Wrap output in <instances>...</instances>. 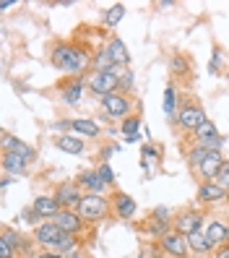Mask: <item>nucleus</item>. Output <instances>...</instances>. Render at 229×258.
<instances>
[{"instance_id":"nucleus-1","label":"nucleus","mask_w":229,"mask_h":258,"mask_svg":"<svg viewBox=\"0 0 229 258\" xmlns=\"http://www.w3.org/2000/svg\"><path fill=\"white\" fill-rule=\"evenodd\" d=\"M91 63V55L81 44H57L52 50V66L70 73H84Z\"/></svg>"},{"instance_id":"nucleus-2","label":"nucleus","mask_w":229,"mask_h":258,"mask_svg":"<svg viewBox=\"0 0 229 258\" xmlns=\"http://www.w3.org/2000/svg\"><path fill=\"white\" fill-rule=\"evenodd\" d=\"M34 240L39 245H47V248H55L57 253H65V250H73L75 248V240L73 235L63 232L55 222H47V224H39L34 230Z\"/></svg>"},{"instance_id":"nucleus-3","label":"nucleus","mask_w":229,"mask_h":258,"mask_svg":"<svg viewBox=\"0 0 229 258\" xmlns=\"http://www.w3.org/2000/svg\"><path fill=\"white\" fill-rule=\"evenodd\" d=\"M107 199L104 196H97V193H86L84 199H81V204L75 206V211L81 214V219L84 222H97V219H104L107 217Z\"/></svg>"},{"instance_id":"nucleus-4","label":"nucleus","mask_w":229,"mask_h":258,"mask_svg":"<svg viewBox=\"0 0 229 258\" xmlns=\"http://www.w3.org/2000/svg\"><path fill=\"white\" fill-rule=\"evenodd\" d=\"M115 68H117V66H115ZM115 68H112V71H97L94 76H91V81H89L91 92L99 94V97L115 94V89L120 86V76L115 73Z\"/></svg>"},{"instance_id":"nucleus-5","label":"nucleus","mask_w":229,"mask_h":258,"mask_svg":"<svg viewBox=\"0 0 229 258\" xmlns=\"http://www.w3.org/2000/svg\"><path fill=\"white\" fill-rule=\"evenodd\" d=\"M159 245L164 248L167 255H172V258H188L190 253V245H188V235H182V232H167L164 237H159Z\"/></svg>"},{"instance_id":"nucleus-6","label":"nucleus","mask_w":229,"mask_h":258,"mask_svg":"<svg viewBox=\"0 0 229 258\" xmlns=\"http://www.w3.org/2000/svg\"><path fill=\"white\" fill-rule=\"evenodd\" d=\"M177 120H180V125L185 128V131H198L208 117H206L203 107H201L198 102H188V104H182V110H180Z\"/></svg>"},{"instance_id":"nucleus-7","label":"nucleus","mask_w":229,"mask_h":258,"mask_svg":"<svg viewBox=\"0 0 229 258\" xmlns=\"http://www.w3.org/2000/svg\"><path fill=\"white\" fill-rule=\"evenodd\" d=\"M102 107L107 112V117H112V120H125L128 112H130V99L125 94H107L102 97Z\"/></svg>"},{"instance_id":"nucleus-8","label":"nucleus","mask_w":229,"mask_h":258,"mask_svg":"<svg viewBox=\"0 0 229 258\" xmlns=\"http://www.w3.org/2000/svg\"><path fill=\"white\" fill-rule=\"evenodd\" d=\"M195 141H198V146H203V149H208V151H219V149L224 146V139L219 136L216 125H213L211 120H206V123L195 131Z\"/></svg>"},{"instance_id":"nucleus-9","label":"nucleus","mask_w":229,"mask_h":258,"mask_svg":"<svg viewBox=\"0 0 229 258\" xmlns=\"http://www.w3.org/2000/svg\"><path fill=\"white\" fill-rule=\"evenodd\" d=\"M86 193H81V185L79 183H60L57 190H55V201L63 206V209H75L81 204Z\"/></svg>"},{"instance_id":"nucleus-10","label":"nucleus","mask_w":229,"mask_h":258,"mask_svg":"<svg viewBox=\"0 0 229 258\" xmlns=\"http://www.w3.org/2000/svg\"><path fill=\"white\" fill-rule=\"evenodd\" d=\"M201 224H203L201 211H182V214H177V219H175V230L182 232V235H193V232L201 230Z\"/></svg>"},{"instance_id":"nucleus-11","label":"nucleus","mask_w":229,"mask_h":258,"mask_svg":"<svg viewBox=\"0 0 229 258\" xmlns=\"http://www.w3.org/2000/svg\"><path fill=\"white\" fill-rule=\"evenodd\" d=\"M55 224H57L63 232H68V235H75V232H81L84 219H81V214H79L75 209H63V211H60V214L55 217Z\"/></svg>"},{"instance_id":"nucleus-12","label":"nucleus","mask_w":229,"mask_h":258,"mask_svg":"<svg viewBox=\"0 0 229 258\" xmlns=\"http://www.w3.org/2000/svg\"><path fill=\"white\" fill-rule=\"evenodd\" d=\"M221 167H224V157H221V151H211V154L206 157V162L201 164V170H198L195 175H198V177H203L206 183H213V177L219 175Z\"/></svg>"},{"instance_id":"nucleus-13","label":"nucleus","mask_w":229,"mask_h":258,"mask_svg":"<svg viewBox=\"0 0 229 258\" xmlns=\"http://www.w3.org/2000/svg\"><path fill=\"white\" fill-rule=\"evenodd\" d=\"M34 214L39 217H47V219H55L60 211H63V206H60L55 201V196H39V199H34Z\"/></svg>"},{"instance_id":"nucleus-14","label":"nucleus","mask_w":229,"mask_h":258,"mask_svg":"<svg viewBox=\"0 0 229 258\" xmlns=\"http://www.w3.org/2000/svg\"><path fill=\"white\" fill-rule=\"evenodd\" d=\"M206 235H208L213 248H221V245H226V242H229V227L224 222H219V219H213L206 227Z\"/></svg>"},{"instance_id":"nucleus-15","label":"nucleus","mask_w":229,"mask_h":258,"mask_svg":"<svg viewBox=\"0 0 229 258\" xmlns=\"http://www.w3.org/2000/svg\"><path fill=\"white\" fill-rule=\"evenodd\" d=\"M229 190L219 188L216 183H203L201 188H198V201L201 204H219L221 199H226Z\"/></svg>"},{"instance_id":"nucleus-16","label":"nucleus","mask_w":229,"mask_h":258,"mask_svg":"<svg viewBox=\"0 0 229 258\" xmlns=\"http://www.w3.org/2000/svg\"><path fill=\"white\" fill-rule=\"evenodd\" d=\"M84 92H86V84H84L81 76L70 79V81L63 86V99H65V104H79L81 97H84Z\"/></svg>"},{"instance_id":"nucleus-17","label":"nucleus","mask_w":229,"mask_h":258,"mask_svg":"<svg viewBox=\"0 0 229 258\" xmlns=\"http://www.w3.org/2000/svg\"><path fill=\"white\" fill-rule=\"evenodd\" d=\"M107 52H110V57H112V63H115V66H125L128 60H130L125 42L120 39V37H112V42L107 44Z\"/></svg>"},{"instance_id":"nucleus-18","label":"nucleus","mask_w":229,"mask_h":258,"mask_svg":"<svg viewBox=\"0 0 229 258\" xmlns=\"http://www.w3.org/2000/svg\"><path fill=\"white\" fill-rule=\"evenodd\" d=\"M26 159L21 154H16V151H3V170L11 172V175H21L26 170Z\"/></svg>"},{"instance_id":"nucleus-19","label":"nucleus","mask_w":229,"mask_h":258,"mask_svg":"<svg viewBox=\"0 0 229 258\" xmlns=\"http://www.w3.org/2000/svg\"><path fill=\"white\" fill-rule=\"evenodd\" d=\"M55 146H57L60 151H68V154H81V151H84V141H81V136H75V133H70V136H57Z\"/></svg>"},{"instance_id":"nucleus-20","label":"nucleus","mask_w":229,"mask_h":258,"mask_svg":"<svg viewBox=\"0 0 229 258\" xmlns=\"http://www.w3.org/2000/svg\"><path fill=\"white\" fill-rule=\"evenodd\" d=\"M3 149H6V151H16V154H21L26 162H32V159H34V151L29 149L24 141L13 139V136H8V133H3Z\"/></svg>"},{"instance_id":"nucleus-21","label":"nucleus","mask_w":229,"mask_h":258,"mask_svg":"<svg viewBox=\"0 0 229 258\" xmlns=\"http://www.w3.org/2000/svg\"><path fill=\"white\" fill-rule=\"evenodd\" d=\"M79 185L86 188L89 193H97V196H104V180L99 177V172H84L81 180H79Z\"/></svg>"},{"instance_id":"nucleus-22","label":"nucleus","mask_w":229,"mask_h":258,"mask_svg":"<svg viewBox=\"0 0 229 258\" xmlns=\"http://www.w3.org/2000/svg\"><path fill=\"white\" fill-rule=\"evenodd\" d=\"M115 214L123 217V219L133 217L135 214V201L130 199V196H125V193H115Z\"/></svg>"},{"instance_id":"nucleus-23","label":"nucleus","mask_w":229,"mask_h":258,"mask_svg":"<svg viewBox=\"0 0 229 258\" xmlns=\"http://www.w3.org/2000/svg\"><path fill=\"white\" fill-rule=\"evenodd\" d=\"M188 245H190L193 253H201V255H206V253L213 248V245H211V240H208V235H206L203 230H198V232L188 235Z\"/></svg>"},{"instance_id":"nucleus-24","label":"nucleus","mask_w":229,"mask_h":258,"mask_svg":"<svg viewBox=\"0 0 229 258\" xmlns=\"http://www.w3.org/2000/svg\"><path fill=\"white\" fill-rule=\"evenodd\" d=\"M70 128H73L75 136H86V139H97L99 136V125L94 120H73Z\"/></svg>"},{"instance_id":"nucleus-25","label":"nucleus","mask_w":229,"mask_h":258,"mask_svg":"<svg viewBox=\"0 0 229 258\" xmlns=\"http://www.w3.org/2000/svg\"><path fill=\"white\" fill-rule=\"evenodd\" d=\"M208 154H211L208 149H203V146H195V149L190 151V154H188V164H190V170H193V172L201 170V164L206 162V157H208Z\"/></svg>"},{"instance_id":"nucleus-26","label":"nucleus","mask_w":229,"mask_h":258,"mask_svg":"<svg viewBox=\"0 0 229 258\" xmlns=\"http://www.w3.org/2000/svg\"><path fill=\"white\" fill-rule=\"evenodd\" d=\"M123 16H125V6H112L110 11H107V16H104V21H107V26H115V24H120L123 21Z\"/></svg>"},{"instance_id":"nucleus-27","label":"nucleus","mask_w":229,"mask_h":258,"mask_svg":"<svg viewBox=\"0 0 229 258\" xmlns=\"http://www.w3.org/2000/svg\"><path fill=\"white\" fill-rule=\"evenodd\" d=\"M164 115L175 117V86H167L164 92Z\"/></svg>"},{"instance_id":"nucleus-28","label":"nucleus","mask_w":229,"mask_h":258,"mask_svg":"<svg viewBox=\"0 0 229 258\" xmlns=\"http://www.w3.org/2000/svg\"><path fill=\"white\" fill-rule=\"evenodd\" d=\"M138 125H141V120L135 117V115H130V117H125V120H123V131L128 133V139L138 136Z\"/></svg>"},{"instance_id":"nucleus-29","label":"nucleus","mask_w":229,"mask_h":258,"mask_svg":"<svg viewBox=\"0 0 229 258\" xmlns=\"http://www.w3.org/2000/svg\"><path fill=\"white\" fill-rule=\"evenodd\" d=\"M213 183H216L219 188H224V190H229V162H224V167L219 170V175L213 177Z\"/></svg>"},{"instance_id":"nucleus-30","label":"nucleus","mask_w":229,"mask_h":258,"mask_svg":"<svg viewBox=\"0 0 229 258\" xmlns=\"http://www.w3.org/2000/svg\"><path fill=\"white\" fill-rule=\"evenodd\" d=\"M97 172H99V177L104 180V185H115V175H112V170H110L107 164H102Z\"/></svg>"},{"instance_id":"nucleus-31","label":"nucleus","mask_w":229,"mask_h":258,"mask_svg":"<svg viewBox=\"0 0 229 258\" xmlns=\"http://www.w3.org/2000/svg\"><path fill=\"white\" fill-rule=\"evenodd\" d=\"M13 253H16V248L6 237H0V258H13Z\"/></svg>"},{"instance_id":"nucleus-32","label":"nucleus","mask_w":229,"mask_h":258,"mask_svg":"<svg viewBox=\"0 0 229 258\" xmlns=\"http://www.w3.org/2000/svg\"><path fill=\"white\" fill-rule=\"evenodd\" d=\"M213 258H229V245H221L213 250Z\"/></svg>"},{"instance_id":"nucleus-33","label":"nucleus","mask_w":229,"mask_h":258,"mask_svg":"<svg viewBox=\"0 0 229 258\" xmlns=\"http://www.w3.org/2000/svg\"><path fill=\"white\" fill-rule=\"evenodd\" d=\"M143 157H157V149L154 146H143Z\"/></svg>"},{"instance_id":"nucleus-34","label":"nucleus","mask_w":229,"mask_h":258,"mask_svg":"<svg viewBox=\"0 0 229 258\" xmlns=\"http://www.w3.org/2000/svg\"><path fill=\"white\" fill-rule=\"evenodd\" d=\"M39 258H65L63 253H44V255H39Z\"/></svg>"},{"instance_id":"nucleus-35","label":"nucleus","mask_w":229,"mask_h":258,"mask_svg":"<svg viewBox=\"0 0 229 258\" xmlns=\"http://www.w3.org/2000/svg\"><path fill=\"white\" fill-rule=\"evenodd\" d=\"M11 6H16V3H13V0H3V3H0V8H3V11H8Z\"/></svg>"},{"instance_id":"nucleus-36","label":"nucleus","mask_w":229,"mask_h":258,"mask_svg":"<svg viewBox=\"0 0 229 258\" xmlns=\"http://www.w3.org/2000/svg\"><path fill=\"white\" fill-rule=\"evenodd\" d=\"M154 258H172V255H167V253H164V255H154Z\"/></svg>"},{"instance_id":"nucleus-37","label":"nucleus","mask_w":229,"mask_h":258,"mask_svg":"<svg viewBox=\"0 0 229 258\" xmlns=\"http://www.w3.org/2000/svg\"><path fill=\"white\" fill-rule=\"evenodd\" d=\"M226 201H229V196H226Z\"/></svg>"},{"instance_id":"nucleus-38","label":"nucleus","mask_w":229,"mask_h":258,"mask_svg":"<svg viewBox=\"0 0 229 258\" xmlns=\"http://www.w3.org/2000/svg\"><path fill=\"white\" fill-rule=\"evenodd\" d=\"M226 245H229V242H226Z\"/></svg>"}]
</instances>
